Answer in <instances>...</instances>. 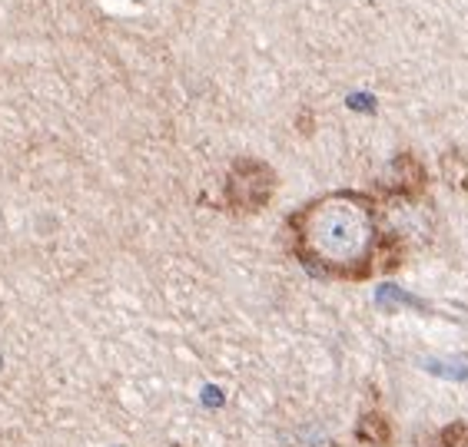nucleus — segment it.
Segmentation results:
<instances>
[{"label": "nucleus", "instance_id": "1", "mask_svg": "<svg viewBox=\"0 0 468 447\" xmlns=\"http://www.w3.org/2000/svg\"><path fill=\"white\" fill-rule=\"evenodd\" d=\"M299 252L323 268H356L369 259L376 223L366 203L352 196H329L313 203L296 219Z\"/></svg>", "mask_w": 468, "mask_h": 447}, {"label": "nucleus", "instance_id": "2", "mask_svg": "<svg viewBox=\"0 0 468 447\" xmlns=\"http://www.w3.org/2000/svg\"><path fill=\"white\" fill-rule=\"evenodd\" d=\"M376 305L378 308H402V305H409V308H425L419 298H412L409 292H402V288L396 286H382L376 292Z\"/></svg>", "mask_w": 468, "mask_h": 447}, {"label": "nucleus", "instance_id": "3", "mask_svg": "<svg viewBox=\"0 0 468 447\" xmlns=\"http://www.w3.org/2000/svg\"><path fill=\"white\" fill-rule=\"evenodd\" d=\"M425 368L432 371V375H441V378H455V381H468V358H449V361H425Z\"/></svg>", "mask_w": 468, "mask_h": 447}, {"label": "nucleus", "instance_id": "4", "mask_svg": "<svg viewBox=\"0 0 468 447\" xmlns=\"http://www.w3.org/2000/svg\"><path fill=\"white\" fill-rule=\"evenodd\" d=\"M349 103H352V107H362L366 113L372 109V99H369V97H362V93H359V97H349Z\"/></svg>", "mask_w": 468, "mask_h": 447}]
</instances>
